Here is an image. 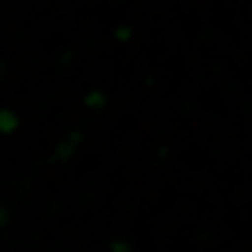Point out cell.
<instances>
[{
	"mask_svg": "<svg viewBox=\"0 0 252 252\" xmlns=\"http://www.w3.org/2000/svg\"><path fill=\"white\" fill-rule=\"evenodd\" d=\"M19 130V115L11 108H0V134H15Z\"/></svg>",
	"mask_w": 252,
	"mask_h": 252,
	"instance_id": "6da1fadb",
	"label": "cell"
},
{
	"mask_svg": "<svg viewBox=\"0 0 252 252\" xmlns=\"http://www.w3.org/2000/svg\"><path fill=\"white\" fill-rule=\"evenodd\" d=\"M108 104V96L100 93V89H93V93H86V108H104Z\"/></svg>",
	"mask_w": 252,
	"mask_h": 252,
	"instance_id": "7a4b0ae2",
	"label": "cell"
},
{
	"mask_svg": "<svg viewBox=\"0 0 252 252\" xmlns=\"http://www.w3.org/2000/svg\"><path fill=\"white\" fill-rule=\"evenodd\" d=\"M111 252H130V249H126V241H115V245H111Z\"/></svg>",
	"mask_w": 252,
	"mask_h": 252,
	"instance_id": "3957f363",
	"label": "cell"
}]
</instances>
